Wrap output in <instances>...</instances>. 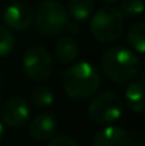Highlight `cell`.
<instances>
[{
  "label": "cell",
  "mask_w": 145,
  "mask_h": 146,
  "mask_svg": "<svg viewBox=\"0 0 145 146\" xmlns=\"http://www.w3.org/2000/svg\"><path fill=\"white\" fill-rule=\"evenodd\" d=\"M138 55L124 46H114L107 48L101 55V70L114 82L122 84L134 80L140 71Z\"/></svg>",
  "instance_id": "cell-1"
},
{
  "label": "cell",
  "mask_w": 145,
  "mask_h": 146,
  "mask_svg": "<svg viewBox=\"0 0 145 146\" xmlns=\"http://www.w3.org/2000/svg\"><path fill=\"white\" fill-rule=\"evenodd\" d=\"M100 84V71L88 61H78L64 72V90L74 99H84L96 94Z\"/></svg>",
  "instance_id": "cell-2"
},
{
  "label": "cell",
  "mask_w": 145,
  "mask_h": 146,
  "mask_svg": "<svg viewBox=\"0 0 145 146\" xmlns=\"http://www.w3.org/2000/svg\"><path fill=\"white\" fill-rule=\"evenodd\" d=\"M90 30L94 38L101 43L117 41L124 31V16L112 6L101 7L91 17Z\"/></svg>",
  "instance_id": "cell-3"
},
{
  "label": "cell",
  "mask_w": 145,
  "mask_h": 146,
  "mask_svg": "<svg viewBox=\"0 0 145 146\" xmlns=\"http://www.w3.org/2000/svg\"><path fill=\"white\" fill-rule=\"evenodd\" d=\"M37 29L46 36H57L63 33L70 21L65 7L57 0H43L34 11Z\"/></svg>",
  "instance_id": "cell-4"
},
{
  "label": "cell",
  "mask_w": 145,
  "mask_h": 146,
  "mask_svg": "<svg viewBox=\"0 0 145 146\" xmlns=\"http://www.w3.org/2000/svg\"><path fill=\"white\" fill-rule=\"evenodd\" d=\"M88 116L98 123H110L117 121L124 112V101L114 91L97 94L88 104Z\"/></svg>",
  "instance_id": "cell-5"
},
{
  "label": "cell",
  "mask_w": 145,
  "mask_h": 146,
  "mask_svg": "<svg viewBox=\"0 0 145 146\" xmlns=\"http://www.w3.org/2000/svg\"><path fill=\"white\" fill-rule=\"evenodd\" d=\"M23 70L33 81H44L53 72V57L44 46L33 44L24 51Z\"/></svg>",
  "instance_id": "cell-6"
},
{
  "label": "cell",
  "mask_w": 145,
  "mask_h": 146,
  "mask_svg": "<svg viewBox=\"0 0 145 146\" xmlns=\"http://www.w3.org/2000/svg\"><path fill=\"white\" fill-rule=\"evenodd\" d=\"M0 113H1V118L6 125H9L11 128H17V126L23 125L30 118L31 106L26 98L20 97V95H14L3 102Z\"/></svg>",
  "instance_id": "cell-7"
},
{
  "label": "cell",
  "mask_w": 145,
  "mask_h": 146,
  "mask_svg": "<svg viewBox=\"0 0 145 146\" xmlns=\"http://www.w3.org/2000/svg\"><path fill=\"white\" fill-rule=\"evenodd\" d=\"M3 19L9 27L16 30H26L34 20V10L26 1H13L4 9Z\"/></svg>",
  "instance_id": "cell-8"
},
{
  "label": "cell",
  "mask_w": 145,
  "mask_h": 146,
  "mask_svg": "<svg viewBox=\"0 0 145 146\" xmlns=\"http://www.w3.org/2000/svg\"><path fill=\"white\" fill-rule=\"evenodd\" d=\"M130 133L117 125H108L97 131L93 136V146H128Z\"/></svg>",
  "instance_id": "cell-9"
},
{
  "label": "cell",
  "mask_w": 145,
  "mask_h": 146,
  "mask_svg": "<svg viewBox=\"0 0 145 146\" xmlns=\"http://www.w3.org/2000/svg\"><path fill=\"white\" fill-rule=\"evenodd\" d=\"M30 135L36 141H47L51 139L57 131V118L54 113L41 112L36 115L30 122Z\"/></svg>",
  "instance_id": "cell-10"
},
{
  "label": "cell",
  "mask_w": 145,
  "mask_h": 146,
  "mask_svg": "<svg viewBox=\"0 0 145 146\" xmlns=\"http://www.w3.org/2000/svg\"><path fill=\"white\" fill-rule=\"evenodd\" d=\"M54 54L60 62H71L80 54V43L71 36H63L54 44Z\"/></svg>",
  "instance_id": "cell-11"
},
{
  "label": "cell",
  "mask_w": 145,
  "mask_h": 146,
  "mask_svg": "<svg viewBox=\"0 0 145 146\" xmlns=\"http://www.w3.org/2000/svg\"><path fill=\"white\" fill-rule=\"evenodd\" d=\"M125 104L137 113L144 112V78H138L134 80L132 82L128 84V87L125 88Z\"/></svg>",
  "instance_id": "cell-12"
},
{
  "label": "cell",
  "mask_w": 145,
  "mask_h": 146,
  "mask_svg": "<svg viewBox=\"0 0 145 146\" xmlns=\"http://www.w3.org/2000/svg\"><path fill=\"white\" fill-rule=\"evenodd\" d=\"M94 0H68L67 13L76 20H86L94 11Z\"/></svg>",
  "instance_id": "cell-13"
},
{
  "label": "cell",
  "mask_w": 145,
  "mask_h": 146,
  "mask_svg": "<svg viewBox=\"0 0 145 146\" xmlns=\"http://www.w3.org/2000/svg\"><path fill=\"white\" fill-rule=\"evenodd\" d=\"M145 23L144 21H137L135 24L131 26L127 34L128 43L137 50L138 52H144L145 50Z\"/></svg>",
  "instance_id": "cell-14"
},
{
  "label": "cell",
  "mask_w": 145,
  "mask_h": 146,
  "mask_svg": "<svg viewBox=\"0 0 145 146\" xmlns=\"http://www.w3.org/2000/svg\"><path fill=\"white\" fill-rule=\"evenodd\" d=\"M31 104L37 108H47L54 101V94L47 85H39L36 87L30 94Z\"/></svg>",
  "instance_id": "cell-15"
},
{
  "label": "cell",
  "mask_w": 145,
  "mask_h": 146,
  "mask_svg": "<svg viewBox=\"0 0 145 146\" xmlns=\"http://www.w3.org/2000/svg\"><path fill=\"white\" fill-rule=\"evenodd\" d=\"M122 16L127 17H135L140 16L144 10V1L142 0H121L120 9Z\"/></svg>",
  "instance_id": "cell-16"
},
{
  "label": "cell",
  "mask_w": 145,
  "mask_h": 146,
  "mask_svg": "<svg viewBox=\"0 0 145 146\" xmlns=\"http://www.w3.org/2000/svg\"><path fill=\"white\" fill-rule=\"evenodd\" d=\"M14 46V36L13 31L6 27V26H0V57L7 55Z\"/></svg>",
  "instance_id": "cell-17"
},
{
  "label": "cell",
  "mask_w": 145,
  "mask_h": 146,
  "mask_svg": "<svg viewBox=\"0 0 145 146\" xmlns=\"http://www.w3.org/2000/svg\"><path fill=\"white\" fill-rule=\"evenodd\" d=\"M47 146H80V143L71 138V136H67V135H60L54 139H51L48 142Z\"/></svg>",
  "instance_id": "cell-18"
},
{
  "label": "cell",
  "mask_w": 145,
  "mask_h": 146,
  "mask_svg": "<svg viewBox=\"0 0 145 146\" xmlns=\"http://www.w3.org/2000/svg\"><path fill=\"white\" fill-rule=\"evenodd\" d=\"M128 145H131V146H142L144 145V136H142L140 132H134L132 135H130Z\"/></svg>",
  "instance_id": "cell-19"
},
{
  "label": "cell",
  "mask_w": 145,
  "mask_h": 146,
  "mask_svg": "<svg viewBox=\"0 0 145 146\" xmlns=\"http://www.w3.org/2000/svg\"><path fill=\"white\" fill-rule=\"evenodd\" d=\"M65 30H68V31H71V33H78V31H80V27H78V24H76V23H73V21H68Z\"/></svg>",
  "instance_id": "cell-20"
},
{
  "label": "cell",
  "mask_w": 145,
  "mask_h": 146,
  "mask_svg": "<svg viewBox=\"0 0 145 146\" xmlns=\"http://www.w3.org/2000/svg\"><path fill=\"white\" fill-rule=\"evenodd\" d=\"M1 136H3V125L0 122V139H1Z\"/></svg>",
  "instance_id": "cell-21"
},
{
  "label": "cell",
  "mask_w": 145,
  "mask_h": 146,
  "mask_svg": "<svg viewBox=\"0 0 145 146\" xmlns=\"http://www.w3.org/2000/svg\"><path fill=\"white\" fill-rule=\"evenodd\" d=\"M104 1H107V3H115V1H118V0H104Z\"/></svg>",
  "instance_id": "cell-22"
},
{
  "label": "cell",
  "mask_w": 145,
  "mask_h": 146,
  "mask_svg": "<svg viewBox=\"0 0 145 146\" xmlns=\"http://www.w3.org/2000/svg\"><path fill=\"white\" fill-rule=\"evenodd\" d=\"M0 99H1V92H0Z\"/></svg>",
  "instance_id": "cell-23"
}]
</instances>
